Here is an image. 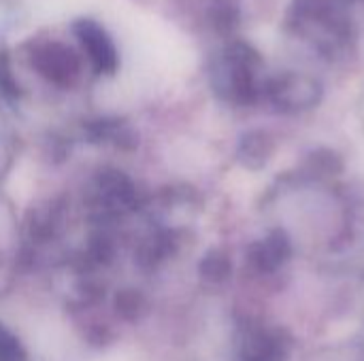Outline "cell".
Instances as JSON below:
<instances>
[{
	"label": "cell",
	"instance_id": "1",
	"mask_svg": "<svg viewBox=\"0 0 364 361\" xmlns=\"http://www.w3.org/2000/svg\"><path fill=\"white\" fill-rule=\"evenodd\" d=\"M77 34L81 38V43L87 47L94 64L98 70H113L115 66V51L111 40L107 38V34L92 21H83L77 28Z\"/></svg>",
	"mask_w": 364,
	"mask_h": 361
},
{
	"label": "cell",
	"instance_id": "2",
	"mask_svg": "<svg viewBox=\"0 0 364 361\" xmlns=\"http://www.w3.org/2000/svg\"><path fill=\"white\" fill-rule=\"evenodd\" d=\"M38 64L41 68L49 74V77H68L75 70V57L68 49H64L58 43H51L45 51H41L38 55Z\"/></svg>",
	"mask_w": 364,
	"mask_h": 361
}]
</instances>
